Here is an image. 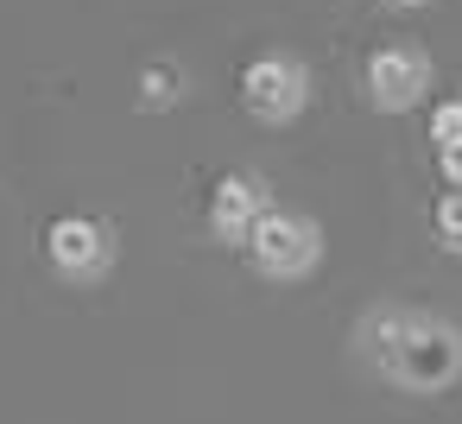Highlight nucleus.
<instances>
[{
  "mask_svg": "<svg viewBox=\"0 0 462 424\" xmlns=\"http://www.w3.org/2000/svg\"><path fill=\"white\" fill-rule=\"evenodd\" d=\"M361 361L411 399H437L462 380V323H449L430 304H374L355 323Z\"/></svg>",
  "mask_w": 462,
  "mask_h": 424,
  "instance_id": "nucleus-1",
  "label": "nucleus"
},
{
  "mask_svg": "<svg viewBox=\"0 0 462 424\" xmlns=\"http://www.w3.org/2000/svg\"><path fill=\"white\" fill-rule=\"evenodd\" d=\"M430 89H437V64L424 45L393 39V45H374L361 64V102L374 115H411L430 102Z\"/></svg>",
  "mask_w": 462,
  "mask_h": 424,
  "instance_id": "nucleus-2",
  "label": "nucleus"
},
{
  "mask_svg": "<svg viewBox=\"0 0 462 424\" xmlns=\"http://www.w3.org/2000/svg\"><path fill=\"white\" fill-rule=\"evenodd\" d=\"M310 64L298 51H260L241 64V108L260 121V127H291L304 121L310 108Z\"/></svg>",
  "mask_w": 462,
  "mask_h": 424,
  "instance_id": "nucleus-3",
  "label": "nucleus"
},
{
  "mask_svg": "<svg viewBox=\"0 0 462 424\" xmlns=\"http://www.w3.org/2000/svg\"><path fill=\"white\" fill-rule=\"evenodd\" d=\"M241 253H247V266H254L260 279L298 285V279H310V272L323 266V222H317V216H298V209H273V216L254 228V241H247Z\"/></svg>",
  "mask_w": 462,
  "mask_h": 424,
  "instance_id": "nucleus-4",
  "label": "nucleus"
},
{
  "mask_svg": "<svg viewBox=\"0 0 462 424\" xmlns=\"http://www.w3.org/2000/svg\"><path fill=\"white\" fill-rule=\"evenodd\" d=\"M115 260H121V235L102 216H83L77 209V216H58L45 228V266L64 285H102L115 272Z\"/></svg>",
  "mask_w": 462,
  "mask_h": 424,
  "instance_id": "nucleus-5",
  "label": "nucleus"
},
{
  "mask_svg": "<svg viewBox=\"0 0 462 424\" xmlns=\"http://www.w3.org/2000/svg\"><path fill=\"white\" fill-rule=\"evenodd\" d=\"M273 209H279V203H273V184H266L260 171H222L216 190H209V235H216L222 247H247L254 228H260Z\"/></svg>",
  "mask_w": 462,
  "mask_h": 424,
  "instance_id": "nucleus-6",
  "label": "nucleus"
},
{
  "mask_svg": "<svg viewBox=\"0 0 462 424\" xmlns=\"http://www.w3.org/2000/svg\"><path fill=\"white\" fill-rule=\"evenodd\" d=\"M184 96H190V70H184L178 58L140 64V77H134V108H140V115H171Z\"/></svg>",
  "mask_w": 462,
  "mask_h": 424,
  "instance_id": "nucleus-7",
  "label": "nucleus"
},
{
  "mask_svg": "<svg viewBox=\"0 0 462 424\" xmlns=\"http://www.w3.org/2000/svg\"><path fill=\"white\" fill-rule=\"evenodd\" d=\"M430 235H437L443 253H462V190H443L430 203Z\"/></svg>",
  "mask_w": 462,
  "mask_h": 424,
  "instance_id": "nucleus-8",
  "label": "nucleus"
},
{
  "mask_svg": "<svg viewBox=\"0 0 462 424\" xmlns=\"http://www.w3.org/2000/svg\"><path fill=\"white\" fill-rule=\"evenodd\" d=\"M430 146H437V159L462 146V96H456V102H437V108H430Z\"/></svg>",
  "mask_w": 462,
  "mask_h": 424,
  "instance_id": "nucleus-9",
  "label": "nucleus"
},
{
  "mask_svg": "<svg viewBox=\"0 0 462 424\" xmlns=\"http://www.w3.org/2000/svg\"><path fill=\"white\" fill-rule=\"evenodd\" d=\"M437 171H443V190H462V146H456V152H443V159H437Z\"/></svg>",
  "mask_w": 462,
  "mask_h": 424,
  "instance_id": "nucleus-10",
  "label": "nucleus"
},
{
  "mask_svg": "<svg viewBox=\"0 0 462 424\" xmlns=\"http://www.w3.org/2000/svg\"><path fill=\"white\" fill-rule=\"evenodd\" d=\"M386 7H430V0H386Z\"/></svg>",
  "mask_w": 462,
  "mask_h": 424,
  "instance_id": "nucleus-11",
  "label": "nucleus"
}]
</instances>
